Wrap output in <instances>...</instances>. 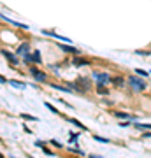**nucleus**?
I'll return each instance as SVG.
<instances>
[{"instance_id":"423d86ee","label":"nucleus","mask_w":151,"mask_h":158,"mask_svg":"<svg viewBox=\"0 0 151 158\" xmlns=\"http://www.w3.org/2000/svg\"><path fill=\"white\" fill-rule=\"evenodd\" d=\"M27 60H28V62H35V63H40V62H42L39 51H33L32 55H27Z\"/></svg>"},{"instance_id":"ddd939ff","label":"nucleus","mask_w":151,"mask_h":158,"mask_svg":"<svg viewBox=\"0 0 151 158\" xmlns=\"http://www.w3.org/2000/svg\"><path fill=\"white\" fill-rule=\"evenodd\" d=\"M21 118H23V120H28V121H37V118H35V116H30V114H25V112H23V114H21Z\"/></svg>"},{"instance_id":"5701e85b","label":"nucleus","mask_w":151,"mask_h":158,"mask_svg":"<svg viewBox=\"0 0 151 158\" xmlns=\"http://www.w3.org/2000/svg\"><path fill=\"white\" fill-rule=\"evenodd\" d=\"M0 83H2V84H5V83H7V79H5L4 76H0Z\"/></svg>"},{"instance_id":"9b49d317","label":"nucleus","mask_w":151,"mask_h":158,"mask_svg":"<svg viewBox=\"0 0 151 158\" xmlns=\"http://www.w3.org/2000/svg\"><path fill=\"white\" fill-rule=\"evenodd\" d=\"M97 92H98L100 95H109V90L104 88V84H102V83H98V84H97Z\"/></svg>"},{"instance_id":"6e6552de","label":"nucleus","mask_w":151,"mask_h":158,"mask_svg":"<svg viewBox=\"0 0 151 158\" xmlns=\"http://www.w3.org/2000/svg\"><path fill=\"white\" fill-rule=\"evenodd\" d=\"M111 83H113L114 86H118V88H121V86L125 84V79H123L121 76H116V77H113V79H111Z\"/></svg>"},{"instance_id":"f03ea898","label":"nucleus","mask_w":151,"mask_h":158,"mask_svg":"<svg viewBox=\"0 0 151 158\" xmlns=\"http://www.w3.org/2000/svg\"><path fill=\"white\" fill-rule=\"evenodd\" d=\"M128 83H130V86L134 90H137V92H142V90H146V83L142 79H137L135 76H130L128 77Z\"/></svg>"},{"instance_id":"aec40b11","label":"nucleus","mask_w":151,"mask_h":158,"mask_svg":"<svg viewBox=\"0 0 151 158\" xmlns=\"http://www.w3.org/2000/svg\"><path fill=\"white\" fill-rule=\"evenodd\" d=\"M135 72H137L139 76H148V72H144L142 69H135Z\"/></svg>"},{"instance_id":"f3484780","label":"nucleus","mask_w":151,"mask_h":158,"mask_svg":"<svg viewBox=\"0 0 151 158\" xmlns=\"http://www.w3.org/2000/svg\"><path fill=\"white\" fill-rule=\"evenodd\" d=\"M135 55H141V56H149V51H141V49H137V51H135Z\"/></svg>"},{"instance_id":"39448f33","label":"nucleus","mask_w":151,"mask_h":158,"mask_svg":"<svg viewBox=\"0 0 151 158\" xmlns=\"http://www.w3.org/2000/svg\"><path fill=\"white\" fill-rule=\"evenodd\" d=\"M93 77H95L98 83H102V84H104V83H109V81H111V77L107 76V74H98V72H93Z\"/></svg>"},{"instance_id":"b1692460","label":"nucleus","mask_w":151,"mask_h":158,"mask_svg":"<svg viewBox=\"0 0 151 158\" xmlns=\"http://www.w3.org/2000/svg\"><path fill=\"white\" fill-rule=\"evenodd\" d=\"M0 158H4V155H2V153H0Z\"/></svg>"},{"instance_id":"dca6fc26","label":"nucleus","mask_w":151,"mask_h":158,"mask_svg":"<svg viewBox=\"0 0 151 158\" xmlns=\"http://www.w3.org/2000/svg\"><path fill=\"white\" fill-rule=\"evenodd\" d=\"M70 121H72V123H74V125H76V127H79V128H81V130H86V127H84V125H81V123H79V121H77V120H70Z\"/></svg>"},{"instance_id":"0eeeda50","label":"nucleus","mask_w":151,"mask_h":158,"mask_svg":"<svg viewBox=\"0 0 151 158\" xmlns=\"http://www.w3.org/2000/svg\"><path fill=\"white\" fill-rule=\"evenodd\" d=\"M58 46H60V49L67 51V53H74V55H77V53H79L76 48H72V46H67V44H58Z\"/></svg>"},{"instance_id":"4be33fe9","label":"nucleus","mask_w":151,"mask_h":158,"mask_svg":"<svg viewBox=\"0 0 151 158\" xmlns=\"http://www.w3.org/2000/svg\"><path fill=\"white\" fill-rule=\"evenodd\" d=\"M51 144H53V146H56V148H61V144H60L58 141H51Z\"/></svg>"},{"instance_id":"2eb2a0df","label":"nucleus","mask_w":151,"mask_h":158,"mask_svg":"<svg viewBox=\"0 0 151 158\" xmlns=\"http://www.w3.org/2000/svg\"><path fill=\"white\" fill-rule=\"evenodd\" d=\"M114 116H116V118H123V120H125V118H128L126 112H114Z\"/></svg>"},{"instance_id":"a211bd4d","label":"nucleus","mask_w":151,"mask_h":158,"mask_svg":"<svg viewBox=\"0 0 151 158\" xmlns=\"http://www.w3.org/2000/svg\"><path fill=\"white\" fill-rule=\"evenodd\" d=\"M46 107H48V109H51V111L55 112V114H60V112H58V111H56V109H55V107H53V105L49 104V102H46Z\"/></svg>"},{"instance_id":"20e7f679","label":"nucleus","mask_w":151,"mask_h":158,"mask_svg":"<svg viewBox=\"0 0 151 158\" xmlns=\"http://www.w3.org/2000/svg\"><path fill=\"white\" fill-rule=\"evenodd\" d=\"M2 55L7 58L9 63H12V65H18V63H19V60H18V56H16L14 53H11V51H7V49H2Z\"/></svg>"},{"instance_id":"9d476101","label":"nucleus","mask_w":151,"mask_h":158,"mask_svg":"<svg viewBox=\"0 0 151 158\" xmlns=\"http://www.w3.org/2000/svg\"><path fill=\"white\" fill-rule=\"evenodd\" d=\"M28 49H30V46H28L27 42H23V44L18 48V53H19V55H25V53H28Z\"/></svg>"},{"instance_id":"412c9836","label":"nucleus","mask_w":151,"mask_h":158,"mask_svg":"<svg viewBox=\"0 0 151 158\" xmlns=\"http://www.w3.org/2000/svg\"><path fill=\"white\" fill-rule=\"evenodd\" d=\"M42 151H44V153H46V155H51V156H53V153H51V151H49V149H48V148H44V146H42Z\"/></svg>"},{"instance_id":"6ab92c4d","label":"nucleus","mask_w":151,"mask_h":158,"mask_svg":"<svg viewBox=\"0 0 151 158\" xmlns=\"http://www.w3.org/2000/svg\"><path fill=\"white\" fill-rule=\"evenodd\" d=\"M95 141H98V142H109L107 139H104V137H98V135H95Z\"/></svg>"},{"instance_id":"f257e3e1","label":"nucleus","mask_w":151,"mask_h":158,"mask_svg":"<svg viewBox=\"0 0 151 158\" xmlns=\"http://www.w3.org/2000/svg\"><path fill=\"white\" fill-rule=\"evenodd\" d=\"M69 86H72L74 92H81V93H84V92H88V90H90L92 83H90V79H88V77H79L76 83H70Z\"/></svg>"},{"instance_id":"7ed1b4c3","label":"nucleus","mask_w":151,"mask_h":158,"mask_svg":"<svg viewBox=\"0 0 151 158\" xmlns=\"http://www.w3.org/2000/svg\"><path fill=\"white\" fill-rule=\"evenodd\" d=\"M30 74H32L33 79L39 81V83H46V81H48V76H46L44 72H40L39 69H35V67H32V69H30Z\"/></svg>"},{"instance_id":"f8f14e48","label":"nucleus","mask_w":151,"mask_h":158,"mask_svg":"<svg viewBox=\"0 0 151 158\" xmlns=\"http://www.w3.org/2000/svg\"><path fill=\"white\" fill-rule=\"evenodd\" d=\"M9 84H12V86H16V88H25V83H19V81H14V79H11Z\"/></svg>"},{"instance_id":"1a4fd4ad","label":"nucleus","mask_w":151,"mask_h":158,"mask_svg":"<svg viewBox=\"0 0 151 158\" xmlns=\"http://www.w3.org/2000/svg\"><path fill=\"white\" fill-rule=\"evenodd\" d=\"M92 62L90 60H86V58H74V65L77 67H83V65H90Z\"/></svg>"},{"instance_id":"4468645a","label":"nucleus","mask_w":151,"mask_h":158,"mask_svg":"<svg viewBox=\"0 0 151 158\" xmlns=\"http://www.w3.org/2000/svg\"><path fill=\"white\" fill-rule=\"evenodd\" d=\"M135 128H139V130H149L151 125H139V123H135Z\"/></svg>"}]
</instances>
